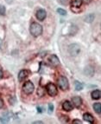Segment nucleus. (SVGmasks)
<instances>
[{
    "instance_id": "f257e3e1",
    "label": "nucleus",
    "mask_w": 101,
    "mask_h": 124,
    "mask_svg": "<svg viewBox=\"0 0 101 124\" xmlns=\"http://www.w3.org/2000/svg\"><path fill=\"white\" fill-rule=\"evenodd\" d=\"M30 33L34 37H38L42 33V26L37 23H33L30 25Z\"/></svg>"
},
{
    "instance_id": "f03ea898",
    "label": "nucleus",
    "mask_w": 101,
    "mask_h": 124,
    "mask_svg": "<svg viewBox=\"0 0 101 124\" xmlns=\"http://www.w3.org/2000/svg\"><path fill=\"white\" fill-rule=\"evenodd\" d=\"M58 85L61 90H67L69 87V83L67 77H60L58 79Z\"/></svg>"
},
{
    "instance_id": "7ed1b4c3",
    "label": "nucleus",
    "mask_w": 101,
    "mask_h": 124,
    "mask_svg": "<svg viewBox=\"0 0 101 124\" xmlns=\"http://www.w3.org/2000/svg\"><path fill=\"white\" fill-rule=\"evenodd\" d=\"M34 89H35V86H34V84L31 83L30 81L26 82L23 86V92H24L25 94H27V95H30V94L33 93Z\"/></svg>"
},
{
    "instance_id": "20e7f679",
    "label": "nucleus",
    "mask_w": 101,
    "mask_h": 124,
    "mask_svg": "<svg viewBox=\"0 0 101 124\" xmlns=\"http://www.w3.org/2000/svg\"><path fill=\"white\" fill-rule=\"evenodd\" d=\"M68 51L71 54V56H77L81 52V47L77 44H73L68 47Z\"/></svg>"
},
{
    "instance_id": "39448f33",
    "label": "nucleus",
    "mask_w": 101,
    "mask_h": 124,
    "mask_svg": "<svg viewBox=\"0 0 101 124\" xmlns=\"http://www.w3.org/2000/svg\"><path fill=\"white\" fill-rule=\"evenodd\" d=\"M47 92L50 96H55L57 95V88L54 83H49L47 85Z\"/></svg>"
},
{
    "instance_id": "423d86ee",
    "label": "nucleus",
    "mask_w": 101,
    "mask_h": 124,
    "mask_svg": "<svg viewBox=\"0 0 101 124\" xmlns=\"http://www.w3.org/2000/svg\"><path fill=\"white\" fill-rule=\"evenodd\" d=\"M36 17L38 20L40 21H43L44 19L46 18V17H47V12H46L44 10H37V12H36Z\"/></svg>"
},
{
    "instance_id": "0eeeda50",
    "label": "nucleus",
    "mask_w": 101,
    "mask_h": 124,
    "mask_svg": "<svg viewBox=\"0 0 101 124\" xmlns=\"http://www.w3.org/2000/svg\"><path fill=\"white\" fill-rule=\"evenodd\" d=\"M72 102L74 105V107L79 108L82 104V100H81V98L80 96H74L72 98Z\"/></svg>"
},
{
    "instance_id": "6e6552de",
    "label": "nucleus",
    "mask_w": 101,
    "mask_h": 124,
    "mask_svg": "<svg viewBox=\"0 0 101 124\" xmlns=\"http://www.w3.org/2000/svg\"><path fill=\"white\" fill-rule=\"evenodd\" d=\"M49 62L51 63V65L55 67V66H57V65H59L60 61H59V58H58L55 55H52L49 57Z\"/></svg>"
},
{
    "instance_id": "1a4fd4ad",
    "label": "nucleus",
    "mask_w": 101,
    "mask_h": 124,
    "mask_svg": "<svg viewBox=\"0 0 101 124\" xmlns=\"http://www.w3.org/2000/svg\"><path fill=\"white\" fill-rule=\"evenodd\" d=\"M28 75H29V72H28L27 70H22L18 74V80L20 81V82H22V81H23L26 77H28Z\"/></svg>"
},
{
    "instance_id": "9d476101",
    "label": "nucleus",
    "mask_w": 101,
    "mask_h": 124,
    "mask_svg": "<svg viewBox=\"0 0 101 124\" xmlns=\"http://www.w3.org/2000/svg\"><path fill=\"white\" fill-rule=\"evenodd\" d=\"M62 108H63V109H64L65 111H71V110L73 109V104L71 103L70 101H66L62 104Z\"/></svg>"
},
{
    "instance_id": "9b49d317",
    "label": "nucleus",
    "mask_w": 101,
    "mask_h": 124,
    "mask_svg": "<svg viewBox=\"0 0 101 124\" xmlns=\"http://www.w3.org/2000/svg\"><path fill=\"white\" fill-rule=\"evenodd\" d=\"M83 118H84V120L86 121V122H90V123H93V122H94L93 116H92L91 114H89V113H85V114L83 115Z\"/></svg>"
},
{
    "instance_id": "f8f14e48",
    "label": "nucleus",
    "mask_w": 101,
    "mask_h": 124,
    "mask_svg": "<svg viewBox=\"0 0 101 124\" xmlns=\"http://www.w3.org/2000/svg\"><path fill=\"white\" fill-rule=\"evenodd\" d=\"M100 95H101V93L99 89H96V90H93V92H92V98L94 100H99V98H100Z\"/></svg>"
},
{
    "instance_id": "ddd939ff",
    "label": "nucleus",
    "mask_w": 101,
    "mask_h": 124,
    "mask_svg": "<svg viewBox=\"0 0 101 124\" xmlns=\"http://www.w3.org/2000/svg\"><path fill=\"white\" fill-rule=\"evenodd\" d=\"M82 0H72V4L73 7H76V8H80L81 6V4H82Z\"/></svg>"
},
{
    "instance_id": "4468645a",
    "label": "nucleus",
    "mask_w": 101,
    "mask_h": 124,
    "mask_svg": "<svg viewBox=\"0 0 101 124\" xmlns=\"http://www.w3.org/2000/svg\"><path fill=\"white\" fill-rule=\"evenodd\" d=\"M93 109L97 114H100L101 112V104L100 103H94L93 104Z\"/></svg>"
},
{
    "instance_id": "2eb2a0df",
    "label": "nucleus",
    "mask_w": 101,
    "mask_h": 124,
    "mask_svg": "<svg viewBox=\"0 0 101 124\" xmlns=\"http://www.w3.org/2000/svg\"><path fill=\"white\" fill-rule=\"evenodd\" d=\"M74 84H75V89L76 90H81L83 89V84L80 83V82H78V81H75Z\"/></svg>"
},
{
    "instance_id": "dca6fc26",
    "label": "nucleus",
    "mask_w": 101,
    "mask_h": 124,
    "mask_svg": "<svg viewBox=\"0 0 101 124\" xmlns=\"http://www.w3.org/2000/svg\"><path fill=\"white\" fill-rule=\"evenodd\" d=\"M93 19H94V15L93 14H91L89 15V16H87V17H86V22H89V23H91V22H93Z\"/></svg>"
},
{
    "instance_id": "f3484780",
    "label": "nucleus",
    "mask_w": 101,
    "mask_h": 124,
    "mask_svg": "<svg viewBox=\"0 0 101 124\" xmlns=\"http://www.w3.org/2000/svg\"><path fill=\"white\" fill-rule=\"evenodd\" d=\"M57 12L59 13L60 15H61V16H65V15L67 14V11H66V10H63V9H61V8L57 9Z\"/></svg>"
},
{
    "instance_id": "a211bd4d",
    "label": "nucleus",
    "mask_w": 101,
    "mask_h": 124,
    "mask_svg": "<svg viewBox=\"0 0 101 124\" xmlns=\"http://www.w3.org/2000/svg\"><path fill=\"white\" fill-rule=\"evenodd\" d=\"M5 14V7L2 4H0V15H4Z\"/></svg>"
},
{
    "instance_id": "6ab92c4d",
    "label": "nucleus",
    "mask_w": 101,
    "mask_h": 124,
    "mask_svg": "<svg viewBox=\"0 0 101 124\" xmlns=\"http://www.w3.org/2000/svg\"><path fill=\"white\" fill-rule=\"evenodd\" d=\"M38 95L40 96H42L44 95V90H42V88H39L38 89Z\"/></svg>"
},
{
    "instance_id": "aec40b11",
    "label": "nucleus",
    "mask_w": 101,
    "mask_h": 124,
    "mask_svg": "<svg viewBox=\"0 0 101 124\" xmlns=\"http://www.w3.org/2000/svg\"><path fill=\"white\" fill-rule=\"evenodd\" d=\"M53 110H54V106L52 105V104H48V113L51 114Z\"/></svg>"
},
{
    "instance_id": "412c9836",
    "label": "nucleus",
    "mask_w": 101,
    "mask_h": 124,
    "mask_svg": "<svg viewBox=\"0 0 101 124\" xmlns=\"http://www.w3.org/2000/svg\"><path fill=\"white\" fill-rule=\"evenodd\" d=\"M3 107H4V101L2 98H0V108H2Z\"/></svg>"
},
{
    "instance_id": "4be33fe9",
    "label": "nucleus",
    "mask_w": 101,
    "mask_h": 124,
    "mask_svg": "<svg viewBox=\"0 0 101 124\" xmlns=\"http://www.w3.org/2000/svg\"><path fill=\"white\" fill-rule=\"evenodd\" d=\"M73 123H79V124H81L82 123V122L81 121H80V120H74L73 121Z\"/></svg>"
},
{
    "instance_id": "5701e85b",
    "label": "nucleus",
    "mask_w": 101,
    "mask_h": 124,
    "mask_svg": "<svg viewBox=\"0 0 101 124\" xmlns=\"http://www.w3.org/2000/svg\"><path fill=\"white\" fill-rule=\"evenodd\" d=\"M37 110H38V112H39V113H42V108H37Z\"/></svg>"
},
{
    "instance_id": "b1692460",
    "label": "nucleus",
    "mask_w": 101,
    "mask_h": 124,
    "mask_svg": "<svg viewBox=\"0 0 101 124\" xmlns=\"http://www.w3.org/2000/svg\"><path fill=\"white\" fill-rule=\"evenodd\" d=\"M3 77V71L1 70V69H0V79Z\"/></svg>"
},
{
    "instance_id": "393cba45",
    "label": "nucleus",
    "mask_w": 101,
    "mask_h": 124,
    "mask_svg": "<svg viewBox=\"0 0 101 124\" xmlns=\"http://www.w3.org/2000/svg\"><path fill=\"white\" fill-rule=\"evenodd\" d=\"M34 123H42V122H41V121H38V122H35Z\"/></svg>"
},
{
    "instance_id": "a878e982",
    "label": "nucleus",
    "mask_w": 101,
    "mask_h": 124,
    "mask_svg": "<svg viewBox=\"0 0 101 124\" xmlns=\"http://www.w3.org/2000/svg\"><path fill=\"white\" fill-rule=\"evenodd\" d=\"M1 44H2V40L0 39V47H1Z\"/></svg>"
}]
</instances>
